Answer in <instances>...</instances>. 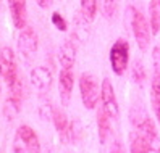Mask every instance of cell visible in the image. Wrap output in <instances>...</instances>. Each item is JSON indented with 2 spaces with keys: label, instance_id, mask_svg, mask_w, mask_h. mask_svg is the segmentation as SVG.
<instances>
[{
  "label": "cell",
  "instance_id": "6da1fadb",
  "mask_svg": "<svg viewBox=\"0 0 160 153\" xmlns=\"http://www.w3.org/2000/svg\"><path fill=\"white\" fill-rule=\"evenodd\" d=\"M128 18H129V26H131V31H133L139 50L146 52L150 44V36H152L149 21L146 20L142 12L134 7H128Z\"/></svg>",
  "mask_w": 160,
  "mask_h": 153
},
{
  "label": "cell",
  "instance_id": "7a4b0ae2",
  "mask_svg": "<svg viewBox=\"0 0 160 153\" xmlns=\"http://www.w3.org/2000/svg\"><path fill=\"white\" fill-rule=\"evenodd\" d=\"M13 153H41V142L32 127L20 126L13 137Z\"/></svg>",
  "mask_w": 160,
  "mask_h": 153
},
{
  "label": "cell",
  "instance_id": "3957f363",
  "mask_svg": "<svg viewBox=\"0 0 160 153\" xmlns=\"http://www.w3.org/2000/svg\"><path fill=\"white\" fill-rule=\"evenodd\" d=\"M79 92L82 105L88 110H92L97 107L100 98V85L97 78L92 73H82L79 78Z\"/></svg>",
  "mask_w": 160,
  "mask_h": 153
},
{
  "label": "cell",
  "instance_id": "277c9868",
  "mask_svg": "<svg viewBox=\"0 0 160 153\" xmlns=\"http://www.w3.org/2000/svg\"><path fill=\"white\" fill-rule=\"evenodd\" d=\"M108 60L112 65V71L117 76H123L128 69L129 63V44L126 39H117L108 53Z\"/></svg>",
  "mask_w": 160,
  "mask_h": 153
},
{
  "label": "cell",
  "instance_id": "5b68a950",
  "mask_svg": "<svg viewBox=\"0 0 160 153\" xmlns=\"http://www.w3.org/2000/svg\"><path fill=\"white\" fill-rule=\"evenodd\" d=\"M0 78L8 85V89L13 87L18 78V68H16V56L12 47H2L0 49Z\"/></svg>",
  "mask_w": 160,
  "mask_h": 153
},
{
  "label": "cell",
  "instance_id": "8992f818",
  "mask_svg": "<svg viewBox=\"0 0 160 153\" xmlns=\"http://www.w3.org/2000/svg\"><path fill=\"white\" fill-rule=\"evenodd\" d=\"M100 103L102 108L108 114L110 119H118L120 116V108H118V100L115 95L113 84L110 82V79H103L100 84Z\"/></svg>",
  "mask_w": 160,
  "mask_h": 153
},
{
  "label": "cell",
  "instance_id": "52a82bcc",
  "mask_svg": "<svg viewBox=\"0 0 160 153\" xmlns=\"http://www.w3.org/2000/svg\"><path fill=\"white\" fill-rule=\"evenodd\" d=\"M138 131H139L141 137H142V140L146 143L147 153H160V139H158L154 121L147 116L144 119V122L138 127Z\"/></svg>",
  "mask_w": 160,
  "mask_h": 153
},
{
  "label": "cell",
  "instance_id": "ba28073f",
  "mask_svg": "<svg viewBox=\"0 0 160 153\" xmlns=\"http://www.w3.org/2000/svg\"><path fill=\"white\" fill-rule=\"evenodd\" d=\"M37 45H39V41H37V34L34 32V29L29 26L23 27L20 31V36H18V50H20V53L24 58H32L37 52Z\"/></svg>",
  "mask_w": 160,
  "mask_h": 153
},
{
  "label": "cell",
  "instance_id": "9c48e42d",
  "mask_svg": "<svg viewBox=\"0 0 160 153\" xmlns=\"http://www.w3.org/2000/svg\"><path fill=\"white\" fill-rule=\"evenodd\" d=\"M29 81L36 90H39L41 93H47L53 82L52 71L49 68H45V66H36L29 74Z\"/></svg>",
  "mask_w": 160,
  "mask_h": 153
},
{
  "label": "cell",
  "instance_id": "30bf717a",
  "mask_svg": "<svg viewBox=\"0 0 160 153\" xmlns=\"http://www.w3.org/2000/svg\"><path fill=\"white\" fill-rule=\"evenodd\" d=\"M8 8H10V16L13 26L16 29L26 27L28 21V8H26V0H8Z\"/></svg>",
  "mask_w": 160,
  "mask_h": 153
},
{
  "label": "cell",
  "instance_id": "8fae6325",
  "mask_svg": "<svg viewBox=\"0 0 160 153\" xmlns=\"http://www.w3.org/2000/svg\"><path fill=\"white\" fill-rule=\"evenodd\" d=\"M74 87V76L71 69H62L58 74V89H60V100L63 107H68L71 93Z\"/></svg>",
  "mask_w": 160,
  "mask_h": 153
},
{
  "label": "cell",
  "instance_id": "7c38bea8",
  "mask_svg": "<svg viewBox=\"0 0 160 153\" xmlns=\"http://www.w3.org/2000/svg\"><path fill=\"white\" fill-rule=\"evenodd\" d=\"M58 63L62 69H73L76 63V45L71 41H63L58 50Z\"/></svg>",
  "mask_w": 160,
  "mask_h": 153
},
{
  "label": "cell",
  "instance_id": "4fadbf2b",
  "mask_svg": "<svg viewBox=\"0 0 160 153\" xmlns=\"http://www.w3.org/2000/svg\"><path fill=\"white\" fill-rule=\"evenodd\" d=\"M52 121H53L55 131H57L60 140L63 143H67L68 139H70V126H68V119H67V116H65L63 110L53 107V110H52Z\"/></svg>",
  "mask_w": 160,
  "mask_h": 153
},
{
  "label": "cell",
  "instance_id": "5bb4252c",
  "mask_svg": "<svg viewBox=\"0 0 160 153\" xmlns=\"http://www.w3.org/2000/svg\"><path fill=\"white\" fill-rule=\"evenodd\" d=\"M89 23L86 18L81 15V12L76 15L74 18V29H73V37L76 39L78 42L84 44L89 41V36H91V29H89Z\"/></svg>",
  "mask_w": 160,
  "mask_h": 153
},
{
  "label": "cell",
  "instance_id": "9a60e30c",
  "mask_svg": "<svg viewBox=\"0 0 160 153\" xmlns=\"http://www.w3.org/2000/svg\"><path fill=\"white\" fill-rule=\"evenodd\" d=\"M21 97H16V95H10L3 105V116L7 121H13L21 111Z\"/></svg>",
  "mask_w": 160,
  "mask_h": 153
},
{
  "label": "cell",
  "instance_id": "2e32d148",
  "mask_svg": "<svg viewBox=\"0 0 160 153\" xmlns=\"http://www.w3.org/2000/svg\"><path fill=\"white\" fill-rule=\"evenodd\" d=\"M97 127H99V140H100V143H103L107 139V134L110 132V118L103 111L102 107L97 111Z\"/></svg>",
  "mask_w": 160,
  "mask_h": 153
},
{
  "label": "cell",
  "instance_id": "e0dca14e",
  "mask_svg": "<svg viewBox=\"0 0 160 153\" xmlns=\"http://www.w3.org/2000/svg\"><path fill=\"white\" fill-rule=\"evenodd\" d=\"M149 16H150V31H152V36H157L160 32V5L157 0H150Z\"/></svg>",
  "mask_w": 160,
  "mask_h": 153
},
{
  "label": "cell",
  "instance_id": "ac0fdd59",
  "mask_svg": "<svg viewBox=\"0 0 160 153\" xmlns=\"http://www.w3.org/2000/svg\"><path fill=\"white\" fill-rule=\"evenodd\" d=\"M79 8H81V15L86 18L88 21H94L97 16V10H99V5H97V0H79Z\"/></svg>",
  "mask_w": 160,
  "mask_h": 153
},
{
  "label": "cell",
  "instance_id": "d6986e66",
  "mask_svg": "<svg viewBox=\"0 0 160 153\" xmlns=\"http://www.w3.org/2000/svg\"><path fill=\"white\" fill-rule=\"evenodd\" d=\"M131 78H133V81L139 85H142L144 81H146V68H144V65L142 61H139L136 60L133 63V69H131Z\"/></svg>",
  "mask_w": 160,
  "mask_h": 153
},
{
  "label": "cell",
  "instance_id": "ffe728a7",
  "mask_svg": "<svg viewBox=\"0 0 160 153\" xmlns=\"http://www.w3.org/2000/svg\"><path fill=\"white\" fill-rule=\"evenodd\" d=\"M117 3L118 0H100V10L102 15L107 18V20H112L117 13Z\"/></svg>",
  "mask_w": 160,
  "mask_h": 153
},
{
  "label": "cell",
  "instance_id": "44dd1931",
  "mask_svg": "<svg viewBox=\"0 0 160 153\" xmlns=\"http://www.w3.org/2000/svg\"><path fill=\"white\" fill-rule=\"evenodd\" d=\"M129 148H131V153H147L146 150V143L141 137V134L138 132H133L131 134V142H129Z\"/></svg>",
  "mask_w": 160,
  "mask_h": 153
},
{
  "label": "cell",
  "instance_id": "7402d4cb",
  "mask_svg": "<svg viewBox=\"0 0 160 153\" xmlns=\"http://www.w3.org/2000/svg\"><path fill=\"white\" fill-rule=\"evenodd\" d=\"M52 110L53 107L50 105L49 98L45 97V93H41V97H39V114H41V118L44 121H47V118H52Z\"/></svg>",
  "mask_w": 160,
  "mask_h": 153
},
{
  "label": "cell",
  "instance_id": "603a6c76",
  "mask_svg": "<svg viewBox=\"0 0 160 153\" xmlns=\"http://www.w3.org/2000/svg\"><path fill=\"white\" fill-rule=\"evenodd\" d=\"M150 102H152L154 114L160 124V90L158 89H150Z\"/></svg>",
  "mask_w": 160,
  "mask_h": 153
},
{
  "label": "cell",
  "instance_id": "cb8c5ba5",
  "mask_svg": "<svg viewBox=\"0 0 160 153\" xmlns=\"http://www.w3.org/2000/svg\"><path fill=\"white\" fill-rule=\"evenodd\" d=\"M50 20H52V24L57 27L58 31H62V32H65L68 29V23L65 21V18L60 15V12H53L52 13V16H50Z\"/></svg>",
  "mask_w": 160,
  "mask_h": 153
},
{
  "label": "cell",
  "instance_id": "d4e9b609",
  "mask_svg": "<svg viewBox=\"0 0 160 153\" xmlns=\"http://www.w3.org/2000/svg\"><path fill=\"white\" fill-rule=\"evenodd\" d=\"M152 65H154V76H160V45L152 49Z\"/></svg>",
  "mask_w": 160,
  "mask_h": 153
},
{
  "label": "cell",
  "instance_id": "484cf974",
  "mask_svg": "<svg viewBox=\"0 0 160 153\" xmlns=\"http://www.w3.org/2000/svg\"><path fill=\"white\" fill-rule=\"evenodd\" d=\"M79 136H81V124H79V121H73L70 124V140L76 142L79 139Z\"/></svg>",
  "mask_w": 160,
  "mask_h": 153
},
{
  "label": "cell",
  "instance_id": "4316f807",
  "mask_svg": "<svg viewBox=\"0 0 160 153\" xmlns=\"http://www.w3.org/2000/svg\"><path fill=\"white\" fill-rule=\"evenodd\" d=\"M36 3L39 5L41 8H44V10H45V8H50V7H52L53 0H36Z\"/></svg>",
  "mask_w": 160,
  "mask_h": 153
},
{
  "label": "cell",
  "instance_id": "83f0119b",
  "mask_svg": "<svg viewBox=\"0 0 160 153\" xmlns=\"http://www.w3.org/2000/svg\"><path fill=\"white\" fill-rule=\"evenodd\" d=\"M112 153H123V150H121V147H120V145H115V148L112 150Z\"/></svg>",
  "mask_w": 160,
  "mask_h": 153
},
{
  "label": "cell",
  "instance_id": "f1b7e54d",
  "mask_svg": "<svg viewBox=\"0 0 160 153\" xmlns=\"http://www.w3.org/2000/svg\"><path fill=\"white\" fill-rule=\"evenodd\" d=\"M157 2H158V5H160V0H157Z\"/></svg>",
  "mask_w": 160,
  "mask_h": 153
},
{
  "label": "cell",
  "instance_id": "f546056e",
  "mask_svg": "<svg viewBox=\"0 0 160 153\" xmlns=\"http://www.w3.org/2000/svg\"><path fill=\"white\" fill-rule=\"evenodd\" d=\"M0 153H2V151H0Z\"/></svg>",
  "mask_w": 160,
  "mask_h": 153
}]
</instances>
